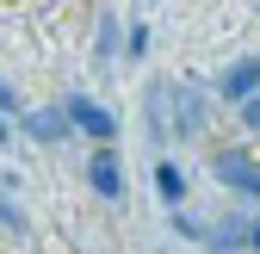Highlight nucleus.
I'll list each match as a JSON object with an SVG mask.
<instances>
[{
	"mask_svg": "<svg viewBox=\"0 0 260 254\" xmlns=\"http://www.w3.org/2000/svg\"><path fill=\"white\" fill-rule=\"evenodd\" d=\"M211 174H217L223 193H242V199L260 205V162H254L248 149H223V155H211Z\"/></svg>",
	"mask_w": 260,
	"mask_h": 254,
	"instance_id": "nucleus-1",
	"label": "nucleus"
},
{
	"mask_svg": "<svg viewBox=\"0 0 260 254\" xmlns=\"http://www.w3.org/2000/svg\"><path fill=\"white\" fill-rule=\"evenodd\" d=\"M62 112H69V124H75L87 143H112V137H118V118H112L100 100H87V93H69V100H62Z\"/></svg>",
	"mask_w": 260,
	"mask_h": 254,
	"instance_id": "nucleus-2",
	"label": "nucleus"
},
{
	"mask_svg": "<svg viewBox=\"0 0 260 254\" xmlns=\"http://www.w3.org/2000/svg\"><path fill=\"white\" fill-rule=\"evenodd\" d=\"M87 186H93L106 205H118V199H124V168H118V155H112V149H100V155L87 162Z\"/></svg>",
	"mask_w": 260,
	"mask_h": 254,
	"instance_id": "nucleus-3",
	"label": "nucleus"
},
{
	"mask_svg": "<svg viewBox=\"0 0 260 254\" xmlns=\"http://www.w3.org/2000/svg\"><path fill=\"white\" fill-rule=\"evenodd\" d=\"M217 93L230 106H242L248 93H260V56H242V62H230V69H223V81H217Z\"/></svg>",
	"mask_w": 260,
	"mask_h": 254,
	"instance_id": "nucleus-4",
	"label": "nucleus"
},
{
	"mask_svg": "<svg viewBox=\"0 0 260 254\" xmlns=\"http://www.w3.org/2000/svg\"><path fill=\"white\" fill-rule=\"evenodd\" d=\"M75 124H69V112H25V137L31 143H62Z\"/></svg>",
	"mask_w": 260,
	"mask_h": 254,
	"instance_id": "nucleus-5",
	"label": "nucleus"
},
{
	"mask_svg": "<svg viewBox=\"0 0 260 254\" xmlns=\"http://www.w3.org/2000/svg\"><path fill=\"white\" fill-rule=\"evenodd\" d=\"M155 193H161L168 211H180V205H186V174H180L174 162H155Z\"/></svg>",
	"mask_w": 260,
	"mask_h": 254,
	"instance_id": "nucleus-6",
	"label": "nucleus"
},
{
	"mask_svg": "<svg viewBox=\"0 0 260 254\" xmlns=\"http://www.w3.org/2000/svg\"><path fill=\"white\" fill-rule=\"evenodd\" d=\"M242 242H248V230H242V224H217L205 248H217V254H230V248H242Z\"/></svg>",
	"mask_w": 260,
	"mask_h": 254,
	"instance_id": "nucleus-7",
	"label": "nucleus"
},
{
	"mask_svg": "<svg viewBox=\"0 0 260 254\" xmlns=\"http://www.w3.org/2000/svg\"><path fill=\"white\" fill-rule=\"evenodd\" d=\"M124 56H149V25H130L124 31Z\"/></svg>",
	"mask_w": 260,
	"mask_h": 254,
	"instance_id": "nucleus-8",
	"label": "nucleus"
},
{
	"mask_svg": "<svg viewBox=\"0 0 260 254\" xmlns=\"http://www.w3.org/2000/svg\"><path fill=\"white\" fill-rule=\"evenodd\" d=\"M0 224H7L13 236H31V217H25V211H13L7 199H0Z\"/></svg>",
	"mask_w": 260,
	"mask_h": 254,
	"instance_id": "nucleus-9",
	"label": "nucleus"
},
{
	"mask_svg": "<svg viewBox=\"0 0 260 254\" xmlns=\"http://www.w3.org/2000/svg\"><path fill=\"white\" fill-rule=\"evenodd\" d=\"M242 124H248V131H260V93H248V100H242Z\"/></svg>",
	"mask_w": 260,
	"mask_h": 254,
	"instance_id": "nucleus-10",
	"label": "nucleus"
},
{
	"mask_svg": "<svg viewBox=\"0 0 260 254\" xmlns=\"http://www.w3.org/2000/svg\"><path fill=\"white\" fill-rule=\"evenodd\" d=\"M112 44H118V25L106 19V25H100V62H112Z\"/></svg>",
	"mask_w": 260,
	"mask_h": 254,
	"instance_id": "nucleus-11",
	"label": "nucleus"
},
{
	"mask_svg": "<svg viewBox=\"0 0 260 254\" xmlns=\"http://www.w3.org/2000/svg\"><path fill=\"white\" fill-rule=\"evenodd\" d=\"M0 112H7V118H13V112H19V93H13V87H7V81H0Z\"/></svg>",
	"mask_w": 260,
	"mask_h": 254,
	"instance_id": "nucleus-12",
	"label": "nucleus"
},
{
	"mask_svg": "<svg viewBox=\"0 0 260 254\" xmlns=\"http://www.w3.org/2000/svg\"><path fill=\"white\" fill-rule=\"evenodd\" d=\"M248 248L260 254V217H254V224H248Z\"/></svg>",
	"mask_w": 260,
	"mask_h": 254,
	"instance_id": "nucleus-13",
	"label": "nucleus"
},
{
	"mask_svg": "<svg viewBox=\"0 0 260 254\" xmlns=\"http://www.w3.org/2000/svg\"><path fill=\"white\" fill-rule=\"evenodd\" d=\"M13 143V124H7V112H0V149H7Z\"/></svg>",
	"mask_w": 260,
	"mask_h": 254,
	"instance_id": "nucleus-14",
	"label": "nucleus"
}]
</instances>
